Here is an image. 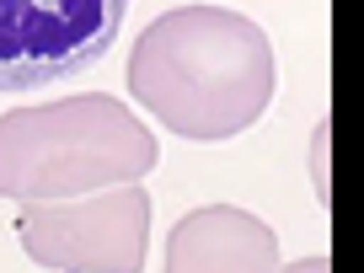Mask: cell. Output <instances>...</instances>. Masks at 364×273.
I'll list each match as a JSON object with an SVG mask.
<instances>
[{
	"mask_svg": "<svg viewBox=\"0 0 364 273\" xmlns=\"http://www.w3.org/2000/svg\"><path fill=\"white\" fill-rule=\"evenodd\" d=\"M129 97L161 129L220 145L252 129L273 102V43L247 11L177 6L129 48Z\"/></svg>",
	"mask_w": 364,
	"mask_h": 273,
	"instance_id": "obj_1",
	"label": "cell"
},
{
	"mask_svg": "<svg viewBox=\"0 0 364 273\" xmlns=\"http://www.w3.org/2000/svg\"><path fill=\"white\" fill-rule=\"evenodd\" d=\"M161 145L118 97L86 91L0 113V198H75L156 171Z\"/></svg>",
	"mask_w": 364,
	"mask_h": 273,
	"instance_id": "obj_2",
	"label": "cell"
},
{
	"mask_svg": "<svg viewBox=\"0 0 364 273\" xmlns=\"http://www.w3.org/2000/svg\"><path fill=\"white\" fill-rule=\"evenodd\" d=\"M16 241L43 273H134L150 241V198L139 182L38 198L16 215Z\"/></svg>",
	"mask_w": 364,
	"mask_h": 273,
	"instance_id": "obj_3",
	"label": "cell"
},
{
	"mask_svg": "<svg viewBox=\"0 0 364 273\" xmlns=\"http://www.w3.org/2000/svg\"><path fill=\"white\" fill-rule=\"evenodd\" d=\"M129 0H0V91L54 86L118 43Z\"/></svg>",
	"mask_w": 364,
	"mask_h": 273,
	"instance_id": "obj_4",
	"label": "cell"
},
{
	"mask_svg": "<svg viewBox=\"0 0 364 273\" xmlns=\"http://www.w3.org/2000/svg\"><path fill=\"white\" fill-rule=\"evenodd\" d=\"M279 262V236L236 204H209L166 236V273H257Z\"/></svg>",
	"mask_w": 364,
	"mask_h": 273,
	"instance_id": "obj_5",
	"label": "cell"
}]
</instances>
